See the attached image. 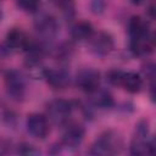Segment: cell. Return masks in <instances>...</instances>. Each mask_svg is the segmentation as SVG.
<instances>
[{"label":"cell","instance_id":"6da1fadb","mask_svg":"<svg viewBox=\"0 0 156 156\" xmlns=\"http://www.w3.org/2000/svg\"><path fill=\"white\" fill-rule=\"evenodd\" d=\"M123 149V138L116 130L108 129L102 132L91 144L89 149V154L99 155V156H107V155H116L119 154Z\"/></svg>","mask_w":156,"mask_h":156},{"label":"cell","instance_id":"7a4b0ae2","mask_svg":"<svg viewBox=\"0 0 156 156\" xmlns=\"http://www.w3.org/2000/svg\"><path fill=\"white\" fill-rule=\"evenodd\" d=\"M130 154L135 156L151 155L155 151V140L150 135L149 122L146 119H141L135 124V132L130 141L129 146Z\"/></svg>","mask_w":156,"mask_h":156},{"label":"cell","instance_id":"3957f363","mask_svg":"<svg viewBox=\"0 0 156 156\" xmlns=\"http://www.w3.org/2000/svg\"><path fill=\"white\" fill-rule=\"evenodd\" d=\"M106 79L111 85L122 87L130 94H136L143 88V78L136 72H124L115 68L106 73Z\"/></svg>","mask_w":156,"mask_h":156},{"label":"cell","instance_id":"277c9868","mask_svg":"<svg viewBox=\"0 0 156 156\" xmlns=\"http://www.w3.org/2000/svg\"><path fill=\"white\" fill-rule=\"evenodd\" d=\"M76 108V102L67 99H55L46 104V117L56 126H66Z\"/></svg>","mask_w":156,"mask_h":156},{"label":"cell","instance_id":"5b68a950","mask_svg":"<svg viewBox=\"0 0 156 156\" xmlns=\"http://www.w3.org/2000/svg\"><path fill=\"white\" fill-rule=\"evenodd\" d=\"M34 29L43 44L52 41L60 29L57 20L51 15H41L34 22Z\"/></svg>","mask_w":156,"mask_h":156},{"label":"cell","instance_id":"8992f818","mask_svg":"<svg viewBox=\"0 0 156 156\" xmlns=\"http://www.w3.org/2000/svg\"><path fill=\"white\" fill-rule=\"evenodd\" d=\"M6 94L15 101L23 100L26 95V82L22 74L16 69H9L4 74Z\"/></svg>","mask_w":156,"mask_h":156},{"label":"cell","instance_id":"52a82bcc","mask_svg":"<svg viewBox=\"0 0 156 156\" xmlns=\"http://www.w3.org/2000/svg\"><path fill=\"white\" fill-rule=\"evenodd\" d=\"M89 41V50L91 54L99 57L107 56L115 49V40L113 37L108 32H98L93 33V35L88 39Z\"/></svg>","mask_w":156,"mask_h":156},{"label":"cell","instance_id":"ba28073f","mask_svg":"<svg viewBox=\"0 0 156 156\" xmlns=\"http://www.w3.org/2000/svg\"><path fill=\"white\" fill-rule=\"evenodd\" d=\"M65 130L62 134V138L60 140V144L62 147L68 149V150H74L80 146V144L84 140L85 135V129L83 126L78 123H71L68 122L65 126Z\"/></svg>","mask_w":156,"mask_h":156},{"label":"cell","instance_id":"9c48e42d","mask_svg":"<svg viewBox=\"0 0 156 156\" xmlns=\"http://www.w3.org/2000/svg\"><path fill=\"white\" fill-rule=\"evenodd\" d=\"M27 132L35 139H45L50 133L49 118L41 113H30L26 119Z\"/></svg>","mask_w":156,"mask_h":156},{"label":"cell","instance_id":"30bf717a","mask_svg":"<svg viewBox=\"0 0 156 156\" xmlns=\"http://www.w3.org/2000/svg\"><path fill=\"white\" fill-rule=\"evenodd\" d=\"M76 85L84 93L89 94L100 87V73L91 67L82 68L76 76Z\"/></svg>","mask_w":156,"mask_h":156},{"label":"cell","instance_id":"8fae6325","mask_svg":"<svg viewBox=\"0 0 156 156\" xmlns=\"http://www.w3.org/2000/svg\"><path fill=\"white\" fill-rule=\"evenodd\" d=\"M43 78H45L46 83L55 90H61V89L67 88L71 82L69 73L63 67L45 68Z\"/></svg>","mask_w":156,"mask_h":156},{"label":"cell","instance_id":"7c38bea8","mask_svg":"<svg viewBox=\"0 0 156 156\" xmlns=\"http://www.w3.org/2000/svg\"><path fill=\"white\" fill-rule=\"evenodd\" d=\"M155 48V40L151 33L133 38L129 40V51L136 57H147L152 54Z\"/></svg>","mask_w":156,"mask_h":156},{"label":"cell","instance_id":"4fadbf2b","mask_svg":"<svg viewBox=\"0 0 156 156\" xmlns=\"http://www.w3.org/2000/svg\"><path fill=\"white\" fill-rule=\"evenodd\" d=\"M88 100L90 106L98 110H110L115 106L112 94L106 89H101L100 87L88 94Z\"/></svg>","mask_w":156,"mask_h":156},{"label":"cell","instance_id":"5bb4252c","mask_svg":"<svg viewBox=\"0 0 156 156\" xmlns=\"http://www.w3.org/2000/svg\"><path fill=\"white\" fill-rule=\"evenodd\" d=\"M4 43L12 51H16V50H23L24 51L30 45L32 40L29 39V37L22 29H20V28H12L11 30L7 32Z\"/></svg>","mask_w":156,"mask_h":156},{"label":"cell","instance_id":"9a60e30c","mask_svg":"<svg viewBox=\"0 0 156 156\" xmlns=\"http://www.w3.org/2000/svg\"><path fill=\"white\" fill-rule=\"evenodd\" d=\"M93 33H94L93 24L88 21H84V20L73 22L71 28H69L71 38L74 40H78V41L88 40L93 35Z\"/></svg>","mask_w":156,"mask_h":156},{"label":"cell","instance_id":"2e32d148","mask_svg":"<svg viewBox=\"0 0 156 156\" xmlns=\"http://www.w3.org/2000/svg\"><path fill=\"white\" fill-rule=\"evenodd\" d=\"M150 32V26L149 22L144 18H141L140 16H133L130 17L129 22H128V34H129V39L133 38H138L145 34H149Z\"/></svg>","mask_w":156,"mask_h":156},{"label":"cell","instance_id":"e0dca14e","mask_svg":"<svg viewBox=\"0 0 156 156\" xmlns=\"http://www.w3.org/2000/svg\"><path fill=\"white\" fill-rule=\"evenodd\" d=\"M74 54V46L72 43H62L54 49V57L60 63L68 62Z\"/></svg>","mask_w":156,"mask_h":156},{"label":"cell","instance_id":"ac0fdd59","mask_svg":"<svg viewBox=\"0 0 156 156\" xmlns=\"http://www.w3.org/2000/svg\"><path fill=\"white\" fill-rule=\"evenodd\" d=\"M51 4L61 11V13L67 18L71 20L74 16L76 10V2L74 0H50Z\"/></svg>","mask_w":156,"mask_h":156},{"label":"cell","instance_id":"d6986e66","mask_svg":"<svg viewBox=\"0 0 156 156\" xmlns=\"http://www.w3.org/2000/svg\"><path fill=\"white\" fill-rule=\"evenodd\" d=\"M17 6L26 12H37L40 7L41 0H16Z\"/></svg>","mask_w":156,"mask_h":156},{"label":"cell","instance_id":"ffe728a7","mask_svg":"<svg viewBox=\"0 0 156 156\" xmlns=\"http://www.w3.org/2000/svg\"><path fill=\"white\" fill-rule=\"evenodd\" d=\"M89 6L94 15H102L107 7V0H91Z\"/></svg>","mask_w":156,"mask_h":156},{"label":"cell","instance_id":"44dd1931","mask_svg":"<svg viewBox=\"0 0 156 156\" xmlns=\"http://www.w3.org/2000/svg\"><path fill=\"white\" fill-rule=\"evenodd\" d=\"M141 73L144 74V77L146 79H149L151 83H154V78H155V65L152 62H146L141 67Z\"/></svg>","mask_w":156,"mask_h":156},{"label":"cell","instance_id":"7402d4cb","mask_svg":"<svg viewBox=\"0 0 156 156\" xmlns=\"http://www.w3.org/2000/svg\"><path fill=\"white\" fill-rule=\"evenodd\" d=\"M18 152L22 155H37V154H39V150H37L35 146H33L30 144L23 143V144L18 145Z\"/></svg>","mask_w":156,"mask_h":156},{"label":"cell","instance_id":"603a6c76","mask_svg":"<svg viewBox=\"0 0 156 156\" xmlns=\"http://www.w3.org/2000/svg\"><path fill=\"white\" fill-rule=\"evenodd\" d=\"M147 13H149V16H150V18H151V20L155 17V5H154V2H152V1L150 2L149 7H147Z\"/></svg>","mask_w":156,"mask_h":156},{"label":"cell","instance_id":"cb8c5ba5","mask_svg":"<svg viewBox=\"0 0 156 156\" xmlns=\"http://www.w3.org/2000/svg\"><path fill=\"white\" fill-rule=\"evenodd\" d=\"M133 5H140V4H143L144 2V0H129Z\"/></svg>","mask_w":156,"mask_h":156},{"label":"cell","instance_id":"d4e9b609","mask_svg":"<svg viewBox=\"0 0 156 156\" xmlns=\"http://www.w3.org/2000/svg\"><path fill=\"white\" fill-rule=\"evenodd\" d=\"M0 20H1V12H0Z\"/></svg>","mask_w":156,"mask_h":156},{"label":"cell","instance_id":"484cf974","mask_svg":"<svg viewBox=\"0 0 156 156\" xmlns=\"http://www.w3.org/2000/svg\"><path fill=\"white\" fill-rule=\"evenodd\" d=\"M0 1H1V0H0Z\"/></svg>","mask_w":156,"mask_h":156}]
</instances>
